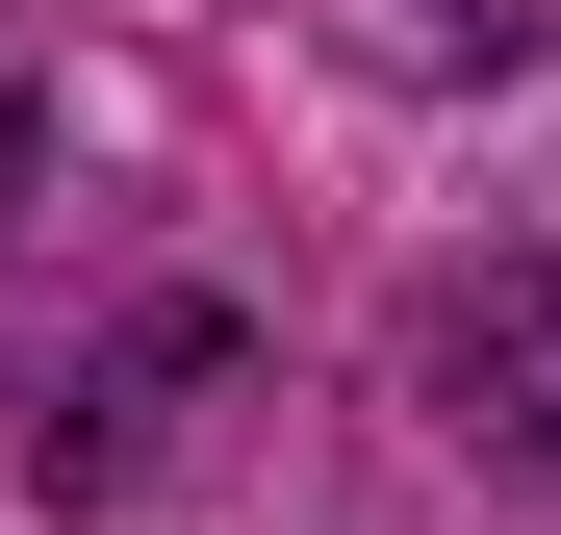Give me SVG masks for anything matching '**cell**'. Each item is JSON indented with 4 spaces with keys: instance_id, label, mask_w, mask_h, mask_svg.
I'll return each instance as SVG.
<instances>
[{
    "instance_id": "3957f363",
    "label": "cell",
    "mask_w": 561,
    "mask_h": 535,
    "mask_svg": "<svg viewBox=\"0 0 561 535\" xmlns=\"http://www.w3.org/2000/svg\"><path fill=\"white\" fill-rule=\"evenodd\" d=\"M26 178H51V77H26V26H0V230H26Z\"/></svg>"
},
{
    "instance_id": "6da1fadb",
    "label": "cell",
    "mask_w": 561,
    "mask_h": 535,
    "mask_svg": "<svg viewBox=\"0 0 561 535\" xmlns=\"http://www.w3.org/2000/svg\"><path fill=\"white\" fill-rule=\"evenodd\" d=\"M409 357H434V408L485 433V460H536V485H561V230H511V255H459Z\"/></svg>"
},
{
    "instance_id": "7a4b0ae2",
    "label": "cell",
    "mask_w": 561,
    "mask_h": 535,
    "mask_svg": "<svg viewBox=\"0 0 561 535\" xmlns=\"http://www.w3.org/2000/svg\"><path fill=\"white\" fill-rule=\"evenodd\" d=\"M179 383H230V332H205V306H179V332H128V357H103V383H51V433H26V460H51V485H128Z\"/></svg>"
}]
</instances>
